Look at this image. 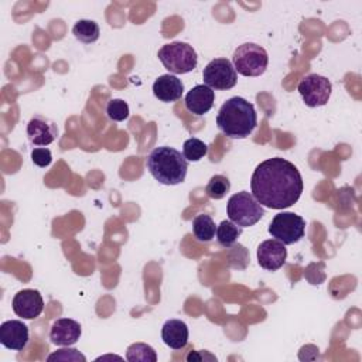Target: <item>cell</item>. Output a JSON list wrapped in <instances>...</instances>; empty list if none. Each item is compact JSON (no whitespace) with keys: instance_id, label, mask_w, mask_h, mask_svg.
Listing matches in <instances>:
<instances>
[{"instance_id":"obj_1","label":"cell","mask_w":362,"mask_h":362,"mask_svg":"<svg viewBox=\"0 0 362 362\" xmlns=\"http://www.w3.org/2000/svg\"><path fill=\"white\" fill-rule=\"evenodd\" d=\"M252 195L270 209H284L294 205L303 192V177L298 168L281 157L262 161L250 178Z\"/></svg>"},{"instance_id":"obj_2","label":"cell","mask_w":362,"mask_h":362,"mask_svg":"<svg viewBox=\"0 0 362 362\" xmlns=\"http://www.w3.org/2000/svg\"><path fill=\"white\" fill-rule=\"evenodd\" d=\"M216 124L229 139H245L257 124L255 106L245 98L233 96L221 106L216 116Z\"/></svg>"},{"instance_id":"obj_3","label":"cell","mask_w":362,"mask_h":362,"mask_svg":"<svg viewBox=\"0 0 362 362\" xmlns=\"http://www.w3.org/2000/svg\"><path fill=\"white\" fill-rule=\"evenodd\" d=\"M150 174L164 185H177L185 180L188 161L181 151L161 146L151 150L146 160Z\"/></svg>"},{"instance_id":"obj_4","label":"cell","mask_w":362,"mask_h":362,"mask_svg":"<svg viewBox=\"0 0 362 362\" xmlns=\"http://www.w3.org/2000/svg\"><path fill=\"white\" fill-rule=\"evenodd\" d=\"M226 214L229 216V221L240 228H247L253 226L263 218L264 209L250 192L240 191L229 198L226 205Z\"/></svg>"},{"instance_id":"obj_5","label":"cell","mask_w":362,"mask_h":362,"mask_svg":"<svg viewBox=\"0 0 362 362\" xmlns=\"http://www.w3.org/2000/svg\"><path fill=\"white\" fill-rule=\"evenodd\" d=\"M158 59L171 74H188L197 68L198 57L195 49L181 41L163 45L157 54Z\"/></svg>"},{"instance_id":"obj_6","label":"cell","mask_w":362,"mask_h":362,"mask_svg":"<svg viewBox=\"0 0 362 362\" xmlns=\"http://www.w3.org/2000/svg\"><path fill=\"white\" fill-rule=\"evenodd\" d=\"M235 71L243 76H260L269 64L267 52L263 47L255 42L239 45L232 57Z\"/></svg>"},{"instance_id":"obj_7","label":"cell","mask_w":362,"mask_h":362,"mask_svg":"<svg viewBox=\"0 0 362 362\" xmlns=\"http://www.w3.org/2000/svg\"><path fill=\"white\" fill-rule=\"evenodd\" d=\"M305 221L294 212H280L274 215L269 225V233L283 245L297 243L304 238Z\"/></svg>"},{"instance_id":"obj_8","label":"cell","mask_w":362,"mask_h":362,"mask_svg":"<svg viewBox=\"0 0 362 362\" xmlns=\"http://www.w3.org/2000/svg\"><path fill=\"white\" fill-rule=\"evenodd\" d=\"M204 85L216 90L232 89L238 82V72L232 61L226 58L212 59L202 72Z\"/></svg>"},{"instance_id":"obj_9","label":"cell","mask_w":362,"mask_h":362,"mask_svg":"<svg viewBox=\"0 0 362 362\" xmlns=\"http://www.w3.org/2000/svg\"><path fill=\"white\" fill-rule=\"evenodd\" d=\"M297 89L308 107H318L327 105L331 96L332 85L325 76L310 74L300 81Z\"/></svg>"},{"instance_id":"obj_10","label":"cell","mask_w":362,"mask_h":362,"mask_svg":"<svg viewBox=\"0 0 362 362\" xmlns=\"http://www.w3.org/2000/svg\"><path fill=\"white\" fill-rule=\"evenodd\" d=\"M13 311L24 320L37 318L44 310V300L38 290L24 288L13 297Z\"/></svg>"},{"instance_id":"obj_11","label":"cell","mask_w":362,"mask_h":362,"mask_svg":"<svg viewBox=\"0 0 362 362\" xmlns=\"http://www.w3.org/2000/svg\"><path fill=\"white\" fill-rule=\"evenodd\" d=\"M58 136L57 124L41 115H35L27 124V137L33 146H48Z\"/></svg>"},{"instance_id":"obj_12","label":"cell","mask_w":362,"mask_h":362,"mask_svg":"<svg viewBox=\"0 0 362 362\" xmlns=\"http://www.w3.org/2000/svg\"><path fill=\"white\" fill-rule=\"evenodd\" d=\"M287 259L286 245L276 239H267L257 247V262L262 269L269 272L279 270Z\"/></svg>"},{"instance_id":"obj_13","label":"cell","mask_w":362,"mask_h":362,"mask_svg":"<svg viewBox=\"0 0 362 362\" xmlns=\"http://www.w3.org/2000/svg\"><path fill=\"white\" fill-rule=\"evenodd\" d=\"M28 342V327L20 320H8L0 325V344L11 351H23Z\"/></svg>"},{"instance_id":"obj_14","label":"cell","mask_w":362,"mask_h":362,"mask_svg":"<svg viewBox=\"0 0 362 362\" xmlns=\"http://www.w3.org/2000/svg\"><path fill=\"white\" fill-rule=\"evenodd\" d=\"M82 329L79 322L71 318H58L49 329V339L57 346H69L78 342Z\"/></svg>"},{"instance_id":"obj_15","label":"cell","mask_w":362,"mask_h":362,"mask_svg":"<svg viewBox=\"0 0 362 362\" xmlns=\"http://www.w3.org/2000/svg\"><path fill=\"white\" fill-rule=\"evenodd\" d=\"M215 100L214 90L206 85H197L185 95V107L188 112L201 116L208 113Z\"/></svg>"},{"instance_id":"obj_16","label":"cell","mask_w":362,"mask_h":362,"mask_svg":"<svg viewBox=\"0 0 362 362\" xmlns=\"http://www.w3.org/2000/svg\"><path fill=\"white\" fill-rule=\"evenodd\" d=\"M184 92V83L175 75L164 74L158 76L153 83V93L161 102H175L181 99Z\"/></svg>"},{"instance_id":"obj_17","label":"cell","mask_w":362,"mask_h":362,"mask_svg":"<svg viewBox=\"0 0 362 362\" xmlns=\"http://www.w3.org/2000/svg\"><path fill=\"white\" fill-rule=\"evenodd\" d=\"M161 338L171 349H181L188 342V327L181 320H168L163 325Z\"/></svg>"},{"instance_id":"obj_18","label":"cell","mask_w":362,"mask_h":362,"mask_svg":"<svg viewBox=\"0 0 362 362\" xmlns=\"http://www.w3.org/2000/svg\"><path fill=\"white\" fill-rule=\"evenodd\" d=\"M192 232L199 242H211L216 233V226L214 219L206 214L197 215L192 219Z\"/></svg>"},{"instance_id":"obj_19","label":"cell","mask_w":362,"mask_h":362,"mask_svg":"<svg viewBox=\"0 0 362 362\" xmlns=\"http://www.w3.org/2000/svg\"><path fill=\"white\" fill-rule=\"evenodd\" d=\"M72 34L81 42L92 44L99 38L100 30H99L98 23L93 20H79L72 27Z\"/></svg>"},{"instance_id":"obj_20","label":"cell","mask_w":362,"mask_h":362,"mask_svg":"<svg viewBox=\"0 0 362 362\" xmlns=\"http://www.w3.org/2000/svg\"><path fill=\"white\" fill-rule=\"evenodd\" d=\"M240 235H242V228L233 223L232 221H222L216 226L218 243L226 249L232 247Z\"/></svg>"},{"instance_id":"obj_21","label":"cell","mask_w":362,"mask_h":362,"mask_svg":"<svg viewBox=\"0 0 362 362\" xmlns=\"http://www.w3.org/2000/svg\"><path fill=\"white\" fill-rule=\"evenodd\" d=\"M126 359L129 362H156L157 354L153 346L143 342H136L127 348Z\"/></svg>"},{"instance_id":"obj_22","label":"cell","mask_w":362,"mask_h":362,"mask_svg":"<svg viewBox=\"0 0 362 362\" xmlns=\"http://www.w3.org/2000/svg\"><path fill=\"white\" fill-rule=\"evenodd\" d=\"M229 189H230V181L228 180V177L222 174H216L211 177V180L205 187L206 195L212 199H222L229 192Z\"/></svg>"},{"instance_id":"obj_23","label":"cell","mask_w":362,"mask_h":362,"mask_svg":"<svg viewBox=\"0 0 362 362\" xmlns=\"http://www.w3.org/2000/svg\"><path fill=\"white\" fill-rule=\"evenodd\" d=\"M206 153H208V146L202 140L197 137H191L184 141L182 154L187 161H199L206 156Z\"/></svg>"},{"instance_id":"obj_24","label":"cell","mask_w":362,"mask_h":362,"mask_svg":"<svg viewBox=\"0 0 362 362\" xmlns=\"http://www.w3.org/2000/svg\"><path fill=\"white\" fill-rule=\"evenodd\" d=\"M106 115L113 122H123L129 117V105L122 99H110L106 105Z\"/></svg>"},{"instance_id":"obj_25","label":"cell","mask_w":362,"mask_h":362,"mask_svg":"<svg viewBox=\"0 0 362 362\" xmlns=\"http://www.w3.org/2000/svg\"><path fill=\"white\" fill-rule=\"evenodd\" d=\"M47 361H72V362H85L86 358L85 355H82L78 349L74 348H68V349H58L57 352H52Z\"/></svg>"},{"instance_id":"obj_26","label":"cell","mask_w":362,"mask_h":362,"mask_svg":"<svg viewBox=\"0 0 362 362\" xmlns=\"http://www.w3.org/2000/svg\"><path fill=\"white\" fill-rule=\"evenodd\" d=\"M31 160L38 167H48L52 161V154L47 147H35L31 151Z\"/></svg>"},{"instance_id":"obj_27","label":"cell","mask_w":362,"mask_h":362,"mask_svg":"<svg viewBox=\"0 0 362 362\" xmlns=\"http://www.w3.org/2000/svg\"><path fill=\"white\" fill-rule=\"evenodd\" d=\"M202 359H209V361H216V358L206 351H198V352H189L187 355V361H202Z\"/></svg>"}]
</instances>
